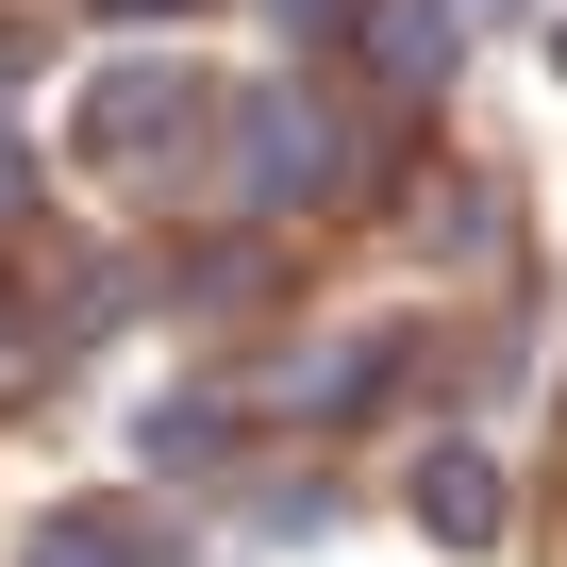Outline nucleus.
<instances>
[{
  "label": "nucleus",
  "instance_id": "20e7f679",
  "mask_svg": "<svg viewBox=\"0 0 567 567\" xmlns=\"http://www.w3.org/2000/svg\"><path fill=\"white\" fill-rule=\"evenodd\" d=\"M351 34H368V84H401V101L451 84V18H434V0H368Z\"/></svg>",
  "mask_w": 567,
  "mask_h": 567
},
{
  "label": "nucleus",
  "instance_id": "0eeeda50",
  "mask_svg": "<svg viewBox=\"0 0 567 567\" xmlns=\"http://www.w3.org/2000/svg\"><path fill=\"white\" fill-rule=\"evenodd\" d=\"M267 18H284V34H351V0H267Z\"/></svg>",
  "mask_w": 567,
  "mask_h": 567
},
{
  "label": "nucleus",
  "instance_id": "39448f33",
  "mask_svg": "<svg viewBox=\"0 0 567 567\" xmlns=\"http://www.w3.org/2000/svg\"><path fill=\"white\" fill-rule=\"evenodd\" d=\"M417 517H434L451 550H484V534H501V467H484V451H434V467H417Z\"/></svg>",
  "mask_w": 567,
  "mask_h": 567
},
{
  "label": "nucleus",
  "instance_id": "f03ea898",
  "mask_svg": "<svg viewBox=\"0 0 567 567\" xmlns=\"http://www.w3.org/2000/svg\"><path fill=\"white\" fill-rule=\"evenodd\" d=\"M200 151H217V101H200L184 68H151V51L84 101V167H117V184H167V167H200Z\"/></svg>",
  "mask_w": 567,
  "mask_h": 567
},
{
  "label": "nucleus",
  "instance_id": "f257e3e1",
  "mask_svg": "<svg viewBox=\"0 0 567 567\" xmlns=\"http://www.w3.org/2000/svg\"><path fill=\"white\" fill-rule=\"evenodd\" d=\"M217 151H234V200H250V217L351 184V134H334V101H301V84H250V101L217 117Z\"/></svg>",
  "mask_w": 567,
  "mask_h": 567
},
{
  "label": "nucleus",
  "instance_id": "1a4fd4ad",
  "mask_svg": "<svg viewBox=\"0 0 567 567\" xmlns=\"http://www.w3.org/2000/svg\"><path fill=\"white\" fill-rule=\"evenodd\" d=\"M550 51H567V34H550Z\"/></svg>",
  "mask_w": 567,
  "mask_h": 567
},
{
  "label": "nucleus",
  "instance_id": "7ed1b4c3",
  "mask_svg": "<svg viewBox=\"0 0 567 567\" xmlns=\"http://www.w3.org/2000/svg\"><path fill=\"white\" fill-rule=\"evenodd\" d=\"M18 567H184V534L167 517H134V501H68V517H34V550Z\"/></svg>",
  "mask_w": 567,
  "mask_h": 567
},
{
  "label": "nucleus",
  "instance_id": "6e6552de",
  "mask_svg": "<svg viewBox=\"0 0 567 567\" xmlns=\"http://www.w3.org/2000/svg\"><path fill=\"white\" fill-rule=\"evenodd\" d=\"M18 184H34V151H18V134H0V200H18Z\"/></svg>",
  "mask_w": 567,
  "mask_h": 567
},
{
  "label": "nucleus",
  "instance_id": "423d86ee",
  "mask_svg": "<svg viewBox=\"0 0 567 567\" xmlns=\"http://www.w3.org/2000/svg\"><path fill=\"white\" fill-rule=\"evenodd\" d=\"M234 451V401H151L134 417V467H217Z\"/></svg>",
  "mask_w": 567,
  "mask_h": 567
}]
</instances>
